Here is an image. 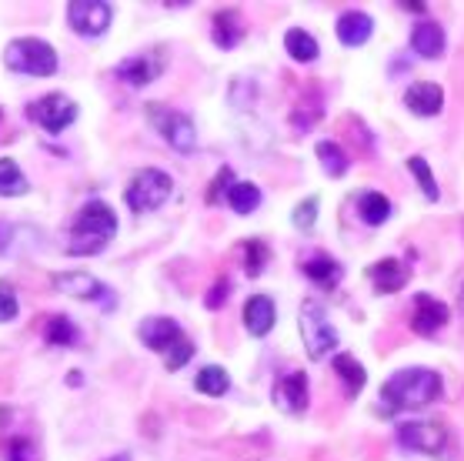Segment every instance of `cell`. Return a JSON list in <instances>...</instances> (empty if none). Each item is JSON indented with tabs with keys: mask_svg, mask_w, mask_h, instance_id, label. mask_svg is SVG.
Wrapping results in <instances>:
<instances>
[{
	"mask_svg": "<svg viewBox=\"0 0 464 461\" xmlns=\"http://www.w3.org/2000/svg\"><path fill=\"white\" fill-rule=\"evenodd\" d=\"M21 315V301L11 281H0V325H11Z\"/></svg>",
	"mask_w": 464,
	"mask_h": 461,
	"instance_id": "cell-32",
	"label": "cell"
},
{
	"mask_svg": "<svg viewBox=\"0 0 464 461\" xmlns=\"http://www.w3.org/2000/svg\"><path fill=\"white\" fill-rule=\"evenodd\" d=\"M0 121H4V111H0Z\"/></svg>",
	"mask_w": 464,
	"mask_h": 461,
	"instance_id": "cell-42",
	"label": "cell"
},
{
	"mask_svg": "<svg viewBox=\"0 0 464 461\" xmlns=\"http://www.w3.org/2000/svg\"><path fill=\"white\" fill-rule=\"evenodd\" d=\"M44 338H47V345H53V348H74V345H81V328L67 315H51L47 325H44Z\"/></svg>",
	"mask_w": 464,
	"mask_h": 461,
	"instance_id": "cell-24",
	"label": "cell"
},
{
	"mask_svg": "<svg viewBox=\"0 0 464 461\" xmlns=\"http://www.w3.org/2000/svg\"><path fill=\"white\" fill-rule=\"evenodd\" d=\"M107 461H134V455H130V451H124V455H114V458H107Z\"/></svg>",
	"mask_w": 464,
	"mask_h": 461,
	"instance_id": "cell-40",
	"label": "cell"
},
{
	"mask_svg": "<svg viewBox=\"0 0 464 461\" xmlns=\"http://www.w3.org/2000/svg\"><path fill=\"white\" fill-rule=\"evenodd\" d=\"M391 211L394 208H391L388 194H381V191H364L358 198V214L368 228H381V224L391 218Z\"/></svg>",
	"mask_w": 464,
	"mask_h": 461,
	"instance_id": "cell-23",
	"label": "cell"
},
{
	"mask_svg": "<svg viewBox=\"0 0 464 461\" xmlns=\"http://www.w3.org/2000/svg\"><path fill=\"white\" fill-rule=\"evenodd\" d=\"M31 191V181L11 158H0V198H24Z\"/></svg>",
	"mask_w": 464,
	"mask_h": 461,
	"instance_id": "cell-29",
	"label": "cell"
},
{
	"mask_svg": "<svg viewBox=\"0 0 464 461\" xmlns=\"http://www.w3.org/2000/svg\"><path fill=\"white\" fill-rule=\"evenodd\" d=\"M194 388L201 391V395H208V398H221V395L231 391V375L221 365H204L198 371V378H194Z\"/></svg>",
	"mask_w": 464,
	"mask_h": 461,
	"instance_id": "cell-25",
	"label": "cell"
},
{
	"mask_svg": "<svg viewBox=\"0 0 464 461\" xmlns=\"http://www.w3.org/2000/svg\"><path fill=\"white\" fill-rule=\"evenodd\" d=\"M291 221H295L297 230H311L317 221V198H304L301 204L295 208V214H291Z\"/></svg>",
	"mask_w": 464,
	"mask_h": 461,
	"instance_id": "cell-33",
	"label": "cell"
},
{
	"mask_svg": "<svg viewBox=\"0 0 464 461\" xmlns=\"http://www.w3.org/2000/svg\"><path fill=\"white\" fill-rule=\"evenodd\" d=\"M53 288L61 294H67V298H77V301H97L104 311H114L117 298L111 294V288H107L104 281H97L94 274L87 271H57L51 278Z\"/></svg>",
	"mask_w": 464,
	"mask_h": 461,
	"instance_id": "cell-9",
	"label": "cell"
},
{
	"mask_svg": "<svg viewBox=\"0 0 464 461\" xmlns=\"http://www.w3.org/2000/svg\"><path fill=\"white\" fill-rule=\"evenodd\" d=\"M138 338L144 348L164 355L168 371H180V368L194 358V341L184 335V328H180L174 318H160V315L144 318L138 325Z\"/></svg>",
	"mask_w": 464,
	"mask_h": 461,
	"instance_id": "cell-3",
	"label": "cell"
},
{
	"mask_svg": "<svg viewBox=\"0 0 464 461\" xmlns=\"http://www.w3.org/2000/svg\"><path fill=\"white\" fill-rule=\"evenodd\" d=\"M444 395V381L431 368H401L384 381L381 388V411L398 415L404 408H424Z\"/></svg>",
	"mask_w": 464,
	"mask_h": 461,
	"instance_id": "cell-1",
	"label": "cell"
},
{
	"mask_svg": "<svg viewBox=\"0 0 464 461\" xmlns=\"http://www.w3.org/2000/svg\"><path fill=\"white\" fill-rule=\"evenodd\" d=\"M77 114H81L77 101H71V97L61 94V91L44 94L27 104V117H31L37 127H44L47 134H61V131H67V127L77 121Z\"/></svg>",
	"mask_w": 464,
	"mask_h": 461,
	"instance_id": "cell-8",
	"label": "cell"
},
{
	"mask_svg": "<svg viewBox=\"0 0 464 461\" xmlns=\"http://www.w3.org/2000/svg\"><path fill=\"white\" fill-rule=\"evenodd\" d=\"M224 201L231 204L234 214H254V211L261 208V188H257V184H247V181H234Z\"/></svg>",
	"mask_w": 464,
	"mask_h": 461,
	"instance_id": "cell-27",
	"label": "cell"
},
{
	"mask_svg": "<svg viewBox=\"0 0 464 461\" xmlns=\"http://www.w3.org/2000/svg\"><path fill=\"white\" fill-rule=\"evenodd\" d=\"M63 381H67V385H74V388H81V385H84V375H81V371H71Z\"/></svg>",
	"mask_w": 464,
	"mask_h": 461,
	"instance_id": "cell-38",
	"label": "cell"
},
{
	"mask_svg": "<svg viewBox=\"0 0 464 461\" xmlns=\"http://www.w3.org/2000/svg\"><path fill=\"white\" fill-rule=\"evenodd\" d=\"M227 294H231V281H227V278H218V281L211 284V291L204 294V308H211V311L224 308V301H227Z\"/></svg>",
	"mask_w": 464,
	"mask_h": 461,
	"instance_id": "cell-35",
	"label": "cell"
},
{
	"mask_svg": "<svg viewBox=\"0 0 464 461\" xmlns=\"http://www.w3.org/2000/svg\"><path fill=\"white\" fill-rule=\"evenodd\" d=\"M398 441L404 448L421 451V455H441L444 445H448V431H444V425H434V421H408L398 428Z\"/></svg>",
	"mask_w": 464,
	"mask_h": 461,
	"instance_id": "cell-12",
	"label": "cell"
},
{
	"mask_svg": "<svg viewBox=\"0 0 464 461\" xmlns=\"http://www.w3.org/2000/svg\"><path fill=\"white\" fill-rule=\"evenodd\" d=\"M168 67V47H154V51H140L134 57H124L117 64V77L127 87H148L150 81H158Z\"/></svg>",
	"mask_w": 464,
	"mask_h": 461,
	"instance_id": "cell-10",
	"label": "cell"
},
{
	"mask_svg": "<svg viewBox=\"0 0 464 461\" xmlns=\"http://www.w3.org/2000/svg\"><path fill=\"white\" fill-rule=\"evenodd\" d=\"M275 321H277V308L267 294L247 298V304H244V328H247V335H254V338L271 335Z\"/></svg>",
	"mask_w": 464,
	"mask_h": 461,
	"instance_id": "cell-15",
	"label": "cell"
},
{
	"mask_svg": "<svg viewBox=\"0 0 464 461\" xmlns=\"http://www.w3.org/2000/svg\"><path fill=\"white\" fill-rule=\"evenodd\" d=\"M411 47L418 57H428V61H434V57H441L444 54V31L441 24L434 21H421L418 27L411 31Z\"/></svg>",
	"mask_w": 464,
	"mask_h": 461,
	"instance_id": "cell-21",
	"label": "cell"
},
{
	"mask_svg": "<svg viewBox=\"0 0 464 461\" xmlns=\"http://www.w3.org/2000/svg\"><path fill=\"white\" fill-rule=\"evenodd\" d=\"M458 301H461V308H464V284H461V294H458Z\"/></svg>",
	"mask_w": 464,
	"mask_h": 461,
	"instance_id": "cell-41",
	"label": "cell"
},
{
	"mask_svg": "<svg viewBox=\"0 0 464 461\" xmlns=\"http://www.w3.org/2000/svg\"><path fill=\"white\" fill-rule=\"evenodd\" d=\"M211 37L221 51H234L244 41V21L237 11H218L211 21Z\"/></svg>",
	"mask_w": 464,
	"mask_h": 461,
	"instance_id": "cell-18",
	"label": "cell"
},
{
	"mask_svg": "<svg viewBox=\"0 0 464 461\" xmlns=\"http://www.w3.org/2000/svg\"><path fill=\"white\" fill-rule=\"evenodd\" d=\"M174 194V178H170L168 171L160 168H140L130 184L124 191V204L134 214H148V211H158L164 201Z\"/></svg>",
	"mask_w": 464,
	"mask_h": 461,
	"instance_id": "cell-5",
	"label": "cell"
},
{
	"mask_svg": "<svg viewBox=\"0 0 464 461\" xmlns=\"http://www.w3.org/2000/svg\"><path fill=\"white\" fill-rule=\"evenodd\" d=\"M241 254H244V274L247 278H261L264 268H267V258H271V248L264 241H257V238H251V241L241 244Z\"/></svg>",
	"mask_w": 464,
	"mask_h": 461,
	"instance_id": "cell-30",
	"label": "cell"
},
{
	"mask_svg": "<svg viewBox=\"0 0 464 461\" xmlns=\"http://www.w3.org/2000/svg\"><path fill=\"white\" fill-rule=\"evenodd\" d=\"M111 21H114V11H111L107 0H74V4H67V24L81 37H101V34H107Z\"/></svg>",
	"mask_w": 464,
	"mask_h": 461,
	"instance_id": "cell-11",
	"label": "cell"
},
{
	"mask_svg": "<svg viewBox=\"0 0 464 461\" xmlns=\"http://www.w3.org/2000/svg\"><path fill=\"white\" fill-rule=\"evenodd\" d=\"M271 398H275V408L285 411V415H304L307 401H311V395H307V375L304 371H291V375L277 378Z\"/></svg>",
	"mask_w": 464,
	"mask_h": 461,
	"instance_id": "cell-13",
	"label": "cell"
},
{
	"mask_svg": "<svg viewBox=\"0 0 464 461\" xmlns=\"http://www.w3.org/2000/svg\"><path fill=\"white\" fill-rule=\"evenodd\" d=\"M114 234H117L114 208H111V204H104V201H87L84 208L77 211L74 224L67 228L63 248H67V254L87 258V254L104 251L107 244L114 241Z\"/></svg>",
	"mask_w": 464,
	"mask_h": 461,
	"instance_id": "cell-2",
	"label": "cell"
},
{
	"mask_svg": "<svg viewBox=\"0 0 464 461\" xmlns=\"http://www.w3.org/2000/svg\"><path fill=\"white\" fill-rule=\"evenodd\" d=\"M448 321V304L431 298V294H418L414 298V315H411V331L414 335H434L438 328Z\"/></svg>",
	"mask_w": 464,
	"mask_h": 461,
	"instance_id": "cell-14",
	"label": "cell"
},
{
	"mask_svg": "<svg viewBox=\"0 0 464 461\" xmlns=\"http://www.w3.org/2000/svg\"><path fill=\"white\" fill-rule=\"evenodd\" d=\"M301 271H304L317 288H327V291H331V288H338L341 278H344V268H341L331 254H311V258L301 264Z\"/></svg>",
	"mask_w": 464,
	"mask_h": 461,
	"instance_id": "cell-19",
	"label": "cell"
},
{
	"mask_svg": "<svg viewBox=\"0 0 464 461\" xmlns=\"http://www.w3.org/2000/svg\"><path fill=\"white\" fill-rule=\"evenodd\" d=\"M144 114H148L150 127H154L178 154H194V147H198V131H194V121H190L184 111H174V107L154 101V104H144Z\"/></svg>",
	"mask_w": 464,
	"mask_h": 461,
	"instance_id": "cell-6",
	"label": "cell"
},
{
	"mask_svg": "<svg viewBox=\"0 0 464 461\" xmlns=\"http://www.w3.org/2000/svg\"><path fill=\"white\" fill-rule=\"evenodd\" d=\"M285 51L291 54V61H297V64H311V61H317V54H321V47H317L314 34L301 31V27H291V31L285 34Z\"/></svg>",
	"mask_w": 464,
	"mask_h": 461,
	"instance_id": "cell-26",
	"label": "cell"
},
{
	"mask_svg": "<svg viewBox=\"0 0 464 461\" xmlns=\"http://www.w3.org/2000/svg\"><path fill=\"white\" fill-rule=\"evenodd\" d=\"M404 11H414V14H428L424 4H404Z\"/></svg>",
	"mask_w": 464,
	"mask_h": 461,
	"instance_id": "cell-39",
	"label": "cell"
},
{
	"mask_svg": "<svg viewBox=\"0 0 464 461\" xmlns=\"http://www.w3.org/2000/svg\"><path fill=\"white\" fill-rule=\"evenodd\" d=\"M231 178H234V171H231V168H221V171H218V178H214L211 191H208V201H211V204H214L218 198H221V194L227 198V191H231V184H234Z\"/></svg>",
	"mask_w": 464,
	"mask_h": 461,
	"instance_id": "cell-36",
	"label": "cell"
},
{
	"mask_svg": "<svg viewBox=\"0 0 464 461\" xmlns=\"http://www.w3.org/2000/svg\"><path fill=\"white\" fill-rule=\"evenodd\" d=\"M368 278L374 281V291L378 294H394L408 284V271H404V264L398 258H381L378 264H371Z\"/></svg>",
	"mask_w": 464,
	"mask_h": 461,
	"instance_id": "cell-17",
	"label": "cell"
},
{
	"mask_svg": "<svg viewBox=\"0 0 464 461\" xmlns=\"http://www.w3.org/2000/svg\"><path fill=\"white\" fill-rule=\"evenodd\" d=\"M331 368H334V375L344 381V391H348L351 398H354V395L368 385V371H364V365H361L354 355H334Z\"/></svg>",
	"mask_w": 464,
	"mask_h": 461,
	"instance_id": "cell-22",
	"label": "cell"
},
{
	"mask_svg": "<svg viewBox=\"0 0 464 461\" xmlns=\"http://www.w3.org/2000/svg\"><path fill=\"white\" fill-rule=\"evenodd\" d=\"M317 161H321V168L327 171V178H344L348 174V151L341 144H334V141H321L317 144Z\"/></svg>",
	"mask_w": 464,
	"mask_h": 461,
	"instance_id": "cell-28",
	"label": "cell"
},
{
	"mask_svg": "<svg viewBox=\"0 0 464 461\" xmlns=\"http://www.w3.org/2000/svg\"><path fill=\"white\" fill-rule=\"evenodd\" d=\"M408 171L418 178V184H421V194L431 201V204L441 198V191H438V184H434V174H431V168H428V161H424V158H408Z\"/></svg>",
	"mask_w": 464,
	"mask_h": 461,
	"instance_id": "cell-31",
	"label": "cell"
},
{
	"mask_svg": "<svg viewBox=\"0 0 464 461\" xmlns=\"http://www.w3.org/2000/svg\"><path fill=\"white\" fill-rule=\"evenodd\" d=\"M301 338H304V348H307V358H324L327 351H334L338 348V328L327 321V311L321 308L317 301L307 298L301 304Z\"/></svg>",
	"mask_w": 464,
	"mask_h": 461,
	"instance_id": "cell-7",
	"label": "cell"
},
{
	"mask_svg": "<svg viewBox=\"0 0 464 461\" xmlns=\"http://www.w3.org/2000/svg\"><path fill=\"white\" fill-rule=\"evenodd\" d=\"M404 104H408V111L418 117H434V114H441L444 91L438 84H431V81H418V84L408 87Z\"/></svg>",
	"mask_w": 464,
	"mask_h": 461,
	"instance_id": "cell-16",
	"label": "cell"
},
{
	"mask_svg": "<svg viewBox=\"0 0 464 461\" xmlns=\"http://www.w3.org/2000/svg\"><path fill=\"white\" fill-rule=\"evenodd\" d=\"M7 461H37V445L31 438H14L7 445Z\"/></svg>",
	"mask_w": 464,
	"mask_h": 461,
	"instance_id": "cell-34",
	"label": "cell"
},
{
	"mask_svg": "<svg viewBox=\"0 0 464 461\" xmlns=\"http://www.w3.org/2000/svg\"><path fill=\"white\" fill-rule=\"evenodd\" d=\"M374 34V21L364 11H348L338 17V41L348 47H361L368 44V37Z\"/></svg>",
	"mask_w": 464,
	"mask_h": 461,
	"instance_id": "cell-20",
	"label": "cell"
},
{
	"mask_svg": "<svg viewBox=\"0 0 464 461\" xmlns=\"http://www.w3.org/2000/svg\"><path fill=\"white\" fill-rule=\"evenodd\" d=\"M14 224L11 221H0V254H7V248H11V241H14Z\"/></svg>",
	"mask_w": 464,
	"mask_h": 461,
	"instance_id": "cell-37",
	"label": "cell"
},
{
	"mask_svg": "<svg viewBox=\"0 0 464 461\" xmlns=\"http://www.w3.org/2000/svg\"><path fill=\"white\" fill-rule=\"evenodd\" d=\"M4 64L27 77H51L57 74V51L41 37H17L4 47Z\"/></svg>",
	"mask_w": 464,
	"mask_h": 461,
	"instance_id": "cell-4",
	"label": "cell"
}]
</instances>
